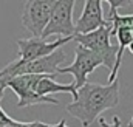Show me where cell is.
Returning a JSON list of instances; mask_svg holds the SVG:
<instances>
[{
    "label": "cell",
    "instance_id": "cell-1",
    "mask_svg": "<svg viewBox=\"0 0 133 127\" xmlns=\"http://www.w3.org/2000/svg\"><path fill=\"white\" fill-rule=\"evenodd\" d=\"M119 102V82L115 81L108 85L87 82L77 90V98L66 105V112L77 118L84 127L93 124V121L107 109L116 107Z\"/></svg>",
    "mask_w": 133,
    "mask_h": 127
},
{
    "label": "cell",
    "instance_id": "cell-2",
    "mask_svg": "<svg viewBox=\"0 0 133 127\" xmlns=\"http://www.w3.org/2000/svg\"><path fill=\"white\" fill-rule=\"evenodd\" d=\"M65 59L66 54L64 48L56 50L50 56L30 61V62H22V61L16 59L0 70V79L8 82L9 79H12L16 76H22V74H43V76L56 78V76H59V68L65 62Z\"/></svg>",
    "mask_w": 133,
    "mask_h": 127
},
{
    "label": "cell",
    "instance_id": "cell-3",
    "mask_svg": "<svg viewBox=\"0 0 133 127\" xmlns=\"http://www.w3.org/2000/svg\"><path fill=\"white\" fill-rule=\"evenodd\" d=\"M110 37H111V23L107 20V25L98 28L96 31L88 33V34H74L73 40H76L77 45L101 56L104 61V67H107L111 71L116 61L118 47L110 43Z\"/></svg>",
    "mask_w": 133,
    "mask_h": 127
},
{
    "label": "cell",
    "instance_id": "cell-4",
    "mask_svg": "<svg viewBox=\"0 0 133 127\" xmlns=\"http://www.w3.org/2000/svg\"><path fill=\"white\" fill-rule=\"evenodd\" d=\"M98 67H104V61L102 58L98 56L96 53L77 45L74 48V61L66 65V67H61L59 68V74H73L74 78V87L76 90H79L81 87H84L88 81V74H91Z\"/></svg>",
    "mask_w": 133,
    "mask_h": 127
},
{
    "label": "cell",
    "instance_id": "cell-5",
    "mask_svg": "<svg viewBox=\"0 0 133 127\" xmlns=\"http://www.w3.org/2000/svg\"><path fill=\"white\" fill-rule=\"evenodd\" d=\"M43 74H22L9 79L6 87L17 95V107H30L37 104L59 105V101L53 96H39L36 93V84Z\"/></svg>",
    "mask_w": 133,
    "mask_h": 127
},
{
    "label": "cell",
    "instance_id": "cell-6",
    "mask_svg": "<svg viewBox=\"0 0 133 127\" xmlns=\"http://www.w3.org/2000/svg\"><path fill=\"white\" fill-rule=\"evenodd\" d=\"M74 0H54L51 16L45 31L42 33L40 39H48L51 36L73 37L74 36V23H73V9Z\"/></svg>",
    "mask_w": 133,
    "mask_h": 127
},
{
    "label": "cell",
    "instance_id": "cell-7",
    "mask_svg": "<svg viewBox=\"0 0 133 127\" xmlns=\"http://www.w3.org/2000/svg\"><path fill=\"white\" fill-rule=\"evenodd\" d=\"M53 5L54 0H28L23 5L22 25L33 34V37H42V33L48 25Z\"/></svg>",
    "mask_w": 133,
    "mask_h": 127
},
{
    "label": "cell",
    "instance_id": "cell-8",
    "mask_svg": "<svg viewBox=\"0 0 133 127\" xmlns=\"http://www.w3.org/2000/svg\"><path fill=\"white\" fill-rule=\"evenodd\" d=\"M73 40V37H59L53 42H48L40 37H30V39H19L17 47H19V61L22 62H30L36 61L45 56H50L56 50L62 48L65 43Z\"/></svg>",
    "mask_w": 133,
    "mask_h": 127
},
{
    "label": "cell",
    "instance_id": "cell-9",
    "mask_svg": "<svg viewBox=\"0 0 133 127\" xmlns=\"http://www.w3.org/2000/svg\"><path fill=\"white\" fill-rule=\"evenodd\" d=\"M107 25V19L104 17L102 2L101 0H87L82 9L81 17L74 23V34H88L96 31L98 28Z\"/></svg>",
    "mask_w": 133,
    "mask_h": 127
},
{
    "label": "cell",
    "instance_id": "cell-10",
    "mask_svg": "<svg viewBox=\"0 0 133 127\" xmlns=\"http://www.w3.org/2000/svg\"><path fill=\"white\" fill-rule=\"evenodd\" d=\"M36 93L39 96H51L53 93H70L73 99L77 98V90L74 87V82L57 84L54 82V76H42L36 84Z\"/></svg>",
    "mask_w": 133,
    "mask_h": 127
},
{
    "label": "cell",
    "instance_id": "cell-11",
    "mask_svg": "<svg viewBox=\"0 0 133 127\" xmlns=\"http://www.w3.org/2000/svg\"><path fill=\"white\" fill-rule=\"evenodd\" d=\"M130 2H115V0H108V5H110V16H108V22L111 23V36H115V33L121 28H132L133 25V14H125V16H121L118 12V8L121 6H127Z\"/></svg>",
    "mask_w": 133,
    "mask_h": 127
},
{
    "label": "cell",
    "instance_id": "cell-12",
    "mask_svg": "<svg viewBox=\"0 0 133 127\" xmlns=\"http://www.w3.org/2000/svg\"><path fill=\"white\" fill-rule=\"evenodd\" d=\"M0 127H68L66 126L65 119H61V123L57 124H45V123H40V121H33V123H20V121H16L12 119L11 116H8L5 113V110L2 109L0 105Z\"/></svg>",
    "mask_w": 133,
    "mask_h": 127
},
{
    "label": "cell",
    "instance_id": "cell-13",
    "mask_svg": "<svg viewBox=\"0 0 133 127\" xmlns=\"http://www.w3.org/2000/svg\"><path fill=\"white\" fill-rule=\"evenodd\" d=\"M99 121V126L102 127H121V119L118 118V116H113V121H111V124H108L104 118H99L98 119Z\"/></svg>",
    "mask_w": 133,
    "mask_h": 127
},
{
    "label": "cell",
    "instance_id": "cell-14",
    "mask_svg": "<svg viewBox=\"0 0 133 127\" xmlns=\"http://www.w3.org/2000/svg\"><path fill=\"white\" fill-rule=\"evenodd\" d=\"M5 88H6V81L0 79V101H2V98H3V93H5Z\"/></svg>",
    "mask_w": 133,
    "mask_h": 127
},
{
    "label": "cell",
    "instance_id": "cell-15",
    "mask_svg": "<svg viewBox=\"0 0 133 127\" xmlns=\"http://www.w3.org/2000/svg\"><path fill=\"white\" fill-rule=\"evenodd\" d=\"M129 50H130V53L133 54V40L130 42V45H129Z\"/></svg>",
    "mask_w": 133,
    "mask_h": 127
},
{
    "label": "cell",
    "instance_id": "cell-16",
    "mask_svg": "<svg viewBox=\"0 0 133 127\" xmlns=\"http://www.w3.org/2000/svg\"><path fill=\"white\" fill-rule=\"evenodd\" d=\"M129 127H133V118L130 119V123H129Z\"/></svg>",
    "mask_w": 133,
    "mask_h": 127
},
{
    "label": "cell",
    "instance_id": "cell-17",
    "mask_svg": "<svg viewBox=\"0 0 133 127\" xmlns=\"http://www.w3.org/2000/svg\"><path fill=\"white\" fill-rule=\"evenodd\" d=\"M130 31H132V36H133V25H132V28H130Z\"/></svg>",
    "mask_w": 133,
    "mask_h": 127
}]
</instances>
